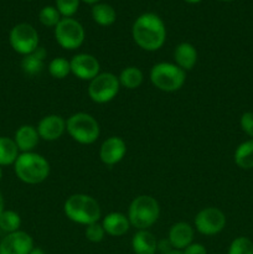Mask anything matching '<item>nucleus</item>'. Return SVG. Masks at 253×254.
I'll return each mask as SVG.
<instances>
[{"mask_svg":"<svg viewBox=\"0 0 253 254\" xmlns=\"http://www.w3.org/2000/svg\"><path fill=\"white\" fill-rule=\"evenodd\" d=\"M16 178L27 185H37L50 176L51 166L47 159L35 151L20 153L14 164Z\"/></svg>","mask_w":253,"mask_h":254,"instance_id":"7ed1b4c3","label":"nucleus"},{"mask_svg":"<svg viewBox=\"0 0 253 254\" xmlns=\"http://www.w3.org/2000/svg\"><path fill=\"white\" fill-rule=\"evenodd\" d=\"M149 77L155 88L166 93L179 91L186 82V72L171 62H159L154 64Z\"/></svg>","mask_w":253,"mask_h":254,"instance_id":"423d86ee","label":"nucleus"},{"mask_svg":"<svg viewBox=\"0 0 253 254\" xmlns=\"http://www.w3.org/2000/svg\"><path fill=\"white\" fill-rule=\"evenodd\" d=\"M40 139L45 141L59 140L66 131V119L59 114H49L41 118L36 127Z\"/></svg>","mask_w":253,"mask_h":254,"instance_id":"4468645a","label":"nucleus"},{"mask_svg":"<svg viewBox=\"0 0 253 254\" xmlns=\"http://www.w3.org/2000/svg\"><path fill=\"white\" fill-rule=\"evenodd\" d=\"M71 73L82 81H92L101 73L98 59L91 54H77L69 60Z\"/></svg>","mask_w":253,"mask_h":254,"instance_id":"9b49d317","label":"nucleus"},{"mask_svg":"<svg viewBox=\"0 0 253 254\" xmlns=\"http://www.w3.org/2000/svg\"><path fill=\"white\" fill-rule=\"evenodd\" d=\"M173 250H174V248L171 247V245H170V242H169L168 238H166V240L158 241V251L161 254L166 253V252H170V251H173Z\"/></svg>","mask_w":253,"mask_h":254,"instance_id":"473e14b6","label":"nucleus"},{"mask_svg":"<svg viewBox=\"0 0 253 254\" xmlns=\"http://www.w3.org/2000/svg\"><path fill=\"white\" fill-rule=\"evenodd\" d=\"M29 254H46V253H45V251L41 250L40 247H34Z\"/></svg>","mask_w":253,"mask_h":254,"instance_id":"f704fd0d","label":"nucleus"},{"mask_svg":"<svg viewBox=\"0 0 253 254\" xmlns=\"http://www.w3.org/2000/svg\"><path fill=\"white\" fill-rule=\"evenodd\" d=\"M226 216L220 208L205 207L198 211L193 220L196 231L203 236H216L226 227Z\"/></svg>","mask_w":253,"mask_h":254,"instance_id":"9d476101","label":"nucleus"},{"mask_svg":"<svg viewBox=\"0 0 253 254\" xmlns=\"http://www.w3.org/2000/svg\"><path fill=\"white\" fill-rule=\"evenodd\" d=\"M92 17L99 26H111L116 22L117 12L114 7L109 4L98 2L92 7Z\"/></svg>","mask_w":253,"mask_h":254,"instance_id":"4be33fe9","label":"nucleus"},{"mask_svg":"<svg viewBox=\"0 0 253 254\" xmlns=\"http://www.w3.org/2000/svg\"><path fill=\"white\" fill-rule=\"evenodd\" d=\"M195 230L190 223L176 222L169 230L168 240L171 247L176 251H184L193 242Z\"/></svg>","mask_w":253,"mask_h":254,"instance_id":"2eb2a0df","label":"nucleus"},{"mask_svg":"<svg viewBox=\"0 0 253 254\" xmlns=\"http://www.w3.org/2000/svg\"><path fill=\"white\" fill-rule=\"evenodd\" d=\"M131 250L135 254H155L158 240L149 230H138L131 238Z\"/></svg>","mask_w":253,"mask_h":254,"instance_id":"6ab92c4d","label":"nucleus"},{"mask_svg":"<svg viewBox=\"0 0 253 254\" xmlns=\"http://www.w3.org/2000/svg\"><path fill=\"white\" fill-rule=\"evenodd\" d=\"M227 254H253V242L247 237H237L231 242Z\"/></svg>","mask_w":253,"mask_h":254,"instance_id":"cd10ccee","label":"nucleus"},{"mask_svg":"<svg viewBox=\"0 0 253 254\" xmlns=\"http://www.w3.org/2000/svg\"><path fill=\"white\" fill-rule=\"evenodd\" d=\"M34 240L25 231L6 233L0 241V254H29L34 248Z\"/></svg>","mask_w":253,"mask_h":254,"instance_id":"f8f14e48","label":"nucleus"},{"mask_svg":"<svg viewBox=\"0 0 253 254\" xmlns=\"http://www.w3.org/2000/svg\"><path fill=\"white\" fill-rule=\"evenodd\" d=\"M86 32L79 21L72 17H62L55 26V39L57 44L64 50L73 51L83 45Z\"/></svg>","mask_w":253,"mask_h":254,"instance_id":"6e6552de","label":"nucleus"},{"mask_svg":"<svg viewBox=\"0 0 253 254\" xmlns=\"http://www.w3.org/2000/svg\"><path fill=\"white\" fill-rule=\"evenodd\" d=\"M66 131L78 144L91 145L99 138L101 127L93 116L84 112H77L67 118Z\"/></svg>","mask_w":253,"mask_h":254,"instance_id":"39448f33","label":"nucleus"},{"mask_svg":"<svg viewBox=\"0 0 253 254\" xmlns=\"http://www.w3.org/2000/svg\"><path fill=\"white\" fill-rule=\"evenodd\" d=\"M9 44L16 54L26 56L40 46L39 32L27 22L17 24L10 30Z\"/></svg>","mask_w":253,"mask_h":254,"instance_id":"1a4fd4ad","label":"nucleus"},{"mask_svg":"<svg viewBox=\"0 0 253 254\" xmlns=\"http://www.w3.org/2000/svg\"><path fill=\"white\" fill-rule=\"evenodd\" d=\"M12 139H14L20 153H30V151H34V149L39 144L40 135L37 133L36 127L24 124L17 128Z\"/></svg>","mask_w":253,"mask_h":254,"instance_id":"dca6fc26","label":"nucleus"},{"mask_svg":"<svg viewBox=\"0 0 253 254\" xmlns=\"http://www.w3.org/2000/svg\"><path fill=\"white\" fill-rule=\"evenodd\" d=\"M163 254H183V252H181V251L173 250V251H170V252H166V253H163Z\"/></svg>","mask_w":253,"mask_h":254,"instance_id":"4c0bfd02","label":"nucleus"},{"mask_svg":"<svg viewBox=\"0 0 253 254\" xmlns=\"http://www.w3.org/2000/svg\"><path fill=\"white\" fill-rule=\"evenodd\" d=\"M79 7V0H56V9L63 17H72Z\"/></svg>","mask_w":253,"mask_h":254,"instance_id":"c85d7f7f","label":"nucleus"},{"mask_svg":"<svg viewBox=\"0 0 253 254\" xmlns=\"http://www.w3.org/2000/svg\"><path fill=\"white\" fill-rule=\"evenodd\" d=\"M183 254H207V250L203 245L201 243H195L192 242L190 246L185 248L184 251H181Z\"/></svg>","mask_w":253,"mask_h":254,"instance_id":"2f4dec72","label":"nucleus"},{"mask_svg":"<svg viewBox=\"0 0 253 254\" xmlns=\"http://www.w3.org/2000/svg\"><path fill=\"white\" fill-rule=\"evenodd\" d=\"M121 87L126 89H136L141 86L144 81V74L141 69L136 66H128L122 69L118 76Z\"/></svg>","mask_w":253,"mask_h":254,"instance_id":"412c9836","label":"nucleus"},{"mask_svg":"<svg viewBox=\"0 0 253 254\" xmlns=\"http://www.w3.org/2000/svg\"><path fill=\"white\" fill-rule=\"evenodd\" d=\"M235 163L243 170L253 169V139L243 141L236 148Z\"/></svg>","mask_w":253,"mask_h":254,"instance_id":"b1692460","label":"nucleus"},{"mask_svg":"<svg viewBox=\"0 0 253 254\" xmlns=\"http://www.w3.org/2000/svg\"><path fill=\"white\" fill-rule=\"evenodd\" d=\"M47 69L51 77L56 79H63L71 73V64L68 60L64 57H55L50 61Z\"/></svg>","mask_w":253,"mask_h":254,"instance_id":"a878e982","label":"nucleus"},{"mask_svg":"<svg viewBox=\"0 0 253 254\" xmlns=\"http://www.w3.org/2000/svg\"><path fill=\"white\" fill-rule=\"evenodd\" d=\"M47 57V52L45 47L39 46L34 52L26 55L21 60V68L27 76H37L44 71L45 60Z\"/></svg>","mask_w":253,"mask_h":254,"instance_id":"aec40b11","label":"nucleus"},{"mask_svg":"<svg viewBox=\"0 0 253 254\" xmlns=\"http://www.w3.org/2000/svg\"><path fill=\"white\" fill-rule=\"evenodd\" d=\"M128 220L136 230H149L160 217V205L150 195H139L130 202Z\"/></svg>","mask_w":253,"mask_h":254,"instance_id":"20e7f679","label":"nucleus"},{"mask_svg":"<svg viewBox=\"0 0 253 254\" xmlns=\"http://www.w3.org/2000/svg\"><path fill=\"white\" fill-rule=\"evenodd\" d=\"M102 226L106 231V235L112 236V237H122L131 227L128 216L122 212H111L104 216Z\"/></svg>","mask_w":253,"mask_h":254,"instance_id":"a211bd4d","label":"nucleus"},{"mask_svg":"<svg viewBox=\"0 0 253 254\" xmlns=\"http://www.w3.org/2000/svg\"><path fill=\"white\" fill-rule=\"evenodd\" d=\"M184 1L189 2V4H198V2H201L202 0H184Z\"/></svg>","mask_w":253,"mask_h":254,"instance_id":"e433bc0d","label":"nucleus"},{"mask_svg":"<svg viewBox=\"0 0 253 254\" xmlns=\"http://www.w3.org/2000/svg\"><path fill=\"white\" fill-rule=\"evenodd\" d=\"M119 89L121 83L118 76L112 72H101L98 76L89 81L87 93L94 103L106 104L118 96Z\"/></svg>","mask_w":253,"mask_h":254,"instance_id":"0eeeda50","label":"nucleus"},{"mask_svg":"<svg viewBox=\"0 0 253 254\" xmlns=\"http://www.w3.org/2000/svg\"><path fill=\"white\" fill-rule=\"evenodd\" d=\"M197 50L190 42H181L174 50V61L176 66L185 72L191 71L197 64Z\"/></svg>","mask_w":253,"mask_h":254,"instance_id":"f3484780","label":"nucleus"},{"mask_svg":"<svg viewBox=\"0 0 253 254\" xmlns=\"http://www.w3.org/2000/svg\"><path fill=\"white\" fill-rule=\"evenodd\" d=\"M131 36L141 50L155 52L160 50L166 41L165 24L161 17L154 12H145L134 21Z\"/></svg>","mask_w":253,"mask_h":254,"instance_id":"f257e3e1","label":"nucleus"},{"mask_svg":"<svg viewBox=\"0 0 253 254\" xmlns=\"http://www.w3.org/2000/svg\"><path fill=\"white\" fill-rule=\"evenodd\" d=\"M61 14L56 9V6H45L39 12V20L44 26L55 29V26L61 21Z\"/></svg>","mask_w":253,"mask_h":254,"instance_id":"bb28decb","label":"nucleus"},{"mask_svg":"<svg viewBox=\"0 0 253 254\" xmlns=\"http://www.w3.org/2000/svg\"><path fill=\"white\" fill-rule=\"evenodd\" d=\"M212 254H217V253H212Z\"/></svg>","mask_w":253,"mask_h":254,"instance_id":"a19ab883","label":"nucleus"},{"mask_svg":"<svg viewBox=\"0 0 253 254\" xmlns=\"http://www.w3.org/2000/svg\"><path fill=\"white\" fill-rule=\"evenodd\" d=\"M64 216L69 221L82 226L98 222L102 217V210L98 201L87 193H74L63 203Z\"/></svg>","mask_w":253,"mask_h":254,"instance_id":"f03ea898","label":"nucleus"},{"mask_svg":"<svg viewBox=\"0 0 253 254\" xmlns=\"http://www.w3.org/2000/svg\"><path fill=\"white\" fill-rule=\"evenodd\" d=\"M84 236L87 240L92 243H99L104 240L106 236V231H104L102 223H92V225L86 226V231H84Z\"/></svg>","mask_w":253,"mask_h":254,"instance_id":"c756f323","label":"nucleus"},{"mask_svg":"<svg viewBox=\"0 0 253 254\" xmlns=\"http://www.w3.org/2000/svg\"><path fill=\"white\" fill-rule=\"evenodd\" d=\"M220 1H232V0H220Z\"/></svg>","mask_w":253,"mask_h":254,"instance_id":"ea45409f","label":"nucleus"},{"mask_svg":"<svg viewBox=\"0 0 253 254\" xmlns=\"http://www.w3.org/2000/svg\"><path fill=\"white\" fill-rule=\"evenodd\" d=\"M1 179H2V169L1 166H0V181H1Z\"/></svg>","mask_w":253,"mask_h":254,"instance_id":"58836bf2","label":"nucleus"},{"mask_svg":"<svg viewBox=\"0 0 253 254\" xmlns=\"http://www.w3.org/2000/svg\"><path fill=\"white\" fill-rule=\"evenodd\" d=\"M20 151L14 139L9 136H0V166L14 165Z\"/></svg>","mask_w":253,"mask_h":254,"instance_id":"5701e85b","label":"nucleus"},{"mask_svg":"<svg viewBox=\"0 0 253 254\" xmlns=\"http://www.w3.org/2000/svg\"><path fill=\"white\" fill-rule=\"evenodd\" d=\"M126 154V144L121 136H109L99 148V158L104 165L113 166L121 163Z\"/></svg>","mask_w":253,"mask_h":254,"instance_id":"ddd939ff","label":"nucleus"},{"mask_svg":"<svg viewBox=\"0 0 253 254\" xmlns=\"http://www.w3.org/2000/svg\"><path fill=\"white\" fill-rule=\"evenodd\" d=\"M4 210H5V200H4V196H2V193L0 192V215L4 212Z\"/></svg>","mask_w":253,"mask_h":254,"instance_id":"72a5a7b5","label":"nucleus"},{"mask_svg":"<svg viewBox=\"0 0 253 254\" xmlns=\"http://www.w3.org/2000/svg\"><path fill=\"white\" fill-rule=\"evenodd\" d=\"M241 128L248 136L253 138V112H246L241 117Z\"/></svg>","mask_w":253,"mask_h":254,"instance_id":"7c9ffc66","label":"nucleus"},{"mask_svg":"<svg viewBox=\"0 0 253 254\" xmlns=\"http://www.w3.org/2000/svg\"><path fill=\"white\" fill-rule=\"evenodd\" d=\"M21 227V217L16 211L4 210L0 215V230L5 233L16 232Z\"/></svg>","mask_w":253,"mask_h":254,"instance_id":"393cba45","label":"nucleus"},{"mask_svg":"<svg viewBox=\"0 0 253 254\" xmlns=\"http://www.w3.org/2000/svg\"><path fill=\"white\" fill-rule=\"evenodd\" d=\"M83 2H86V4H98L101 0H82Z\"/></svg>","mask_w":253,"mask_h":254,"instance_id":"c9c22d12","label":"nucleus"}]
</instances>
